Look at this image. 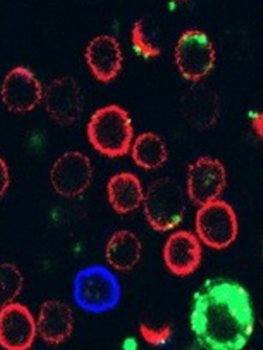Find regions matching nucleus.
Listing matches in <instances>:
<instances>
[{"label":"nucleus","mask_w":263,"mask_h":350,"mask_svg":"<svg viewBox=\"0 0 263 350\" xmlns=\"http://www.w3.org/2000/svg\"><path fill=\"white\" fill-rule=\"evenodd\" d=\"M189 322L197 340L205 348L241 349L254 328L249 294L235 282L209 283L194 294Z\"/></svg>","instance_id":"obj_1"},{"label":"nucleus","mask_w":263,"mask_h":350,"mask_svg":"<svg viewBox=\"0 0 263 350\" xmlns=\"http://www.w3.org/2000/svg\"><path fill=\"white\" fill-rule=\"evenodd\" d=\"M87 135L93 148L110 158L129 152L134 141V128L128 112L118 105L97 110L87 125Z\"/></svg>","instance_id":"obj_2"},{"label":"nucleus","mask_w":263,"mask_h":350,"mask_svg":"<svg viewBox=\"0 0 263 350\" xmlns=\"http://www.w3.org/2000/svg\"><path fill=\"white\" fill-rule=\"evenodd\" d=\"M121 295L118 278L105 266L92 265L84 267L74 277L73 300L86 312L101 314L111 310L120 303Z\"/></svg>","instance_id":"obj_3"},{"label":"nucleus","mask_w":263,"mask_h":350,"mask_svg":"<svg viewBox=\"0 0 263 350\" xmlns=\"http://www.w3.org/2000/svg\"><path fill=\"white\" fill-rule=\"evenodd\" d=\"M186 196L181 186L171 178L153 181L145 190L142 205L150 227L158 232L176 228L185 216Z\"/></svg>","instance_id":"obj_4"},{"label":"nucleus","mask_w":263,"mask_h":350,"mask_svg":"<svg viewBox=\"0 0 263 350\" xmlns=\"http://www.w3.org/2000/svg\"><path fill=\"white\" fill-rule=\"evenodd\" d=\"M195 233L203 244L220 250L230 246L238 234L233 207L219 199L198 206L195 217Z\"/></svg>","instance_id":"obj_5"},{"label":"nucleus","mask_w":263,"mask_h":350,"mask_svg":"<svg viewBox=\"0 0 263 350\" xmlns=\"http://www.w3.org/2000/svg\"><path fill=\"white\" fill-rule=\"evenodd\" d=\"M177 69L186 80L197 82L205 77L216 61V51L209 36L197 29L184 31L174 49Z\"/></svg>","instance_id":"obj_6"},{"label":"nucleus","mask_w":263,"mask_h":350,"mask_svg":"<svg viewBox=\"0 0 263 350\" xmlns=\"http://www.w3.org/2000/svg\"><path fill=\"white\" fill-rule=\"evenodd\" d=\"M227 182L226 169L220 160L209 156L200 157L188 166L186 193L199 206L219 199Z\"/></svg>","instance_id":"obj_7"},{"label":"nucleus","mask_w":263,"mask_h":350,"mask_svg":"<svg viewBox=\"0 0 263 350\" xmlns=\"http://www.w3.org/2000/svg\"><path fill=\"white\" fill-rule=\"evenodd\" d=\"M93 168L89 158L78 151L61 155L50 171V181L54 190L65 198L76 197L89 187Z\"/></svg>","instance_id":"obj_8"},{"label":"nucleus","mask_w":263,"mask_h":350,"mask_svg":"<svg viewBox=\"0 0 263 350\" xmlns=\"http://www.w3.org/2000/svg\"><path fill=\"white\" fill-rule=\"evenodd\" d=\"M202 243L195 232L177 230L166 240L162 249L165 266L173 275L187 277L200 266L202 258Z\"/></svg>","instance_id":"obj_9"},{"label":"nucleus","mask_w":263,"mask_h":350,"mask_svg":"<svg viewBox=\"0 0 263 350\" xmlns=\"http://www.w3.org/2000/svg\"><path fill=\"white\" fill-rule=\"evenodd\" d=\"M36 323L29 309L19 303L1 307L0 343L8 350H26L31 347L37 333Z\"/></svg>","instance_id":"obj_10"},{"label":"nucleus","mask_w":263,"mask_h":350,"mask_svg":"<svg viewBox=\"0 0 263 350\" xmlns=\"http://www.w3.org/2000/svg\"><path fill=\"white\" fill-rule=\"evenodd\" d=\"M76 80L64 76L52 81L43 94L45 109L49 115L62 125L74 123L80 116L81 96Z\"/></svg>","instance_id":"obj_11"},{"label":"nucleus","mask_w":263,"mask_h":350,"mask_svg":"<svg viewBox=\"0 0 263 350\" xmlns=\"http://www.w3.org/2000/svg\"><path fill=\"white\" fill-rule=\"evenodd\" d=\"M1 95L7 109L15 113L32 110L43 98L42 86L34 74L21 66L13 68L6 75Z\"/></svg>","instance_id":"obj_12"},{"label":"nucleus","mask_w":263,"mask_h":350,"mask_svg":"<svg viewBox=\"0 0 263 350\" xmlns=\"http://www.w3.org/2000/svg\"><path fill=\"white\" fill-rule=\"evenodd\" d=\"M85 57L93 75L103 83L114 80L122 69L123 59L120 45L112 36L94 38L87 47Z\"/></svg>","instance_id":"obj_13"},{"label":"nucleus","mask_w":263,"mask_h":350,"mask_svg":"<svg viewBox=\"0 0 263 350\" xmlns=\"http://www.w3.org/2000/svg\"><path fill=\"white\" fill-rule=\"evenodd\" d=\"M36 323L37 332L50 344L63 342L71 334L73 317L66 303L57 300H48L40 307Z\"/></svg>","instance_id":"obj_14"},{"label":"nucleus","mask_w":263,"mask_h":350,"mask_svg":"<svg viewBox=\"0 0 263 350\" xmlns=\"http://www.w3.org/2000/svg\"><path fill=\"white\" fill-rule=\"evenodd\" d=\"M182 115L187 123L198 131L212 128L217 121L219 101L216 94L206 87L190 89L181 101Z\"/></svg>","instance_id":"obj_15"},{"label":"nucleus","mask_w":263,"mask_h":350,"mask_svg":"<svg viewBox=\"0 0 263 350\" xmlns=\"http://www.w3.org/2000/svg\"><path fill=\"white\" fill-rule=\"evenodd\" d=\"M106 193L112 209L117 213L126 215L142 207L145 190L136 174L123 171L109 178Z\"/></svg>","instance_id":"obj_16"},{"label":"nucleus","mask_w":263,"mask_h":350,"mask_svg":"<svg viewBox=\"0 0 263 350\" xmlns=\"http://www.w3.org/2000/svg\"><path fill=\"white\" fill-rule=\"evenodd\" d=\"M143 245L139 237L128 229L115 231L109 238L105 248V257L114 269L122 272L134 268L141 260Z\"/></svg>","instance_id":"obj_17"},{"label":"nucleus","mask_w":263,"mask_h":350,"mask_svg":"<svg viewBox=\"0 0 263 350\" xmlns=\"http://www.w3.org/2000/svg\"><path fill=\"white\" fill-rule=\"evenodd\" d=\"M129 151L135 164L144 170L158 169L168 159L165 143L158 134L151 131L142 132L135 138Z\"/></svg>","instance_id":"obj_18"},{"label":"nucleus","mask_w":263,"mask_h":350,"mask_svg":"<svg viewBox=\"0 0 263 350\" xmlns=\"http://www.w3.org/2000/svg\"><path fill=\"white\" fill-rule=\"evenodd\" d=\"M1 306L13 300L20 295L23 285V277L13 263L4 262L0 266Z\"/></svg>","instance_id":"obj_19"},{"label":"nucleus","mask_w":263,"mask_h":350,"mask_svg":"<svg viewBox=\"0 0 263 350\" xmlns=\"http://www.w3.org/2000/svg\"><path fill=\"white\" fill-rule=\"evenodd\" d=\"M130 38L134 50L142 57L153 59L160 54L161 49L150 40L142 21H137L133 24Z\"/></svg>","instance_id":"obj_20"},{"label":"nucleus","mask_w":263,"mask_h":350,"mask_svg":"<svg viewBox=\"0 0 263 350\" xmlns=\"http://www.w3.org/2000/svg\"><path fill=\"white\" fill-rule=\"evenodd\" d=\"M139 330L143 340L153 346H159L165 344L172 334V328L168 325L154 327L142 323L140 325Z\"/></svg>","instance_id":"obj_21"},{"label":"nucleus","mask_w":263,"mask_h":350,"mask_svg":"<svg viewBox=\"0 0 263 350\" xmlns=\"http://www.w3.org/2000/svg\"><path fill=\"white\" fill-rule=\"evenodd\" d=\"M249 121L252 132L260 141H263V111L253 110L249 112Z\"/></svg>","instance_id":"obj_22"},{"label":"nucleus","mask_w":263,"mask_h":350,"mask_svg":"<svg viewBox=\"0 0 263 350\" xmlns=\"http://www.w3.org/2000/svg\"><path fill=\"white\" fill-rule=\"evenodd\" d=\"M1 168H2V174H3V180H2V190H1V193L3 192L5 193L6 191L7 188L9 184V175L8 173V169L7 167V165L4 162V163L3 162V161L2 160L1 161Z\"/></svg>","instance_id":"obj_23"}]
</instances>
